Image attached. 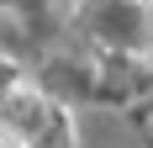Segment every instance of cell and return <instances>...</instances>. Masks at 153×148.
I'll list each match as a JSON object with an SVG mask.
<instances>
[{
  "label": "cell",
  "mask_w": 153,
  "mask_h": 148,
  "mask_svg": "<svg viewBox=\"0 0 153 148\" xmlns=\"http://www.w3.org/2000/svg\"><path fill=\"white\" fill-rule=\"evenodd\" d=\"M5 117H11L16 138L27 148H69V127H63V117L53 111V106H42L37 95H27V90H16L11 101H5Z\"/></svg>",
  "instance_id": "6da1fadb"
}]
</instances>
